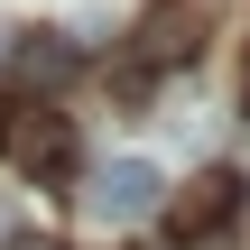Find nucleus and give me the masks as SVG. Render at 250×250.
<instances>
[{
  "instance_id": "nucleus-1",
  "label": "nucleus",
  "mask_w": 250,
  "mask_h": 250,
  "mask_svg": "<svg viewBox=\"0 0 250 250\" xmlns=\"http://www.w3.org/2000/svg\"><path fill=\"white\" fill-rule=\"evenodd\" d=\"M204 28H213L204 0H148L139 28H130V65H148V74H158V65H195Z\"/></svg>"
},
{
  "instance_id": "nucleus-2",
  "label": "nucleus",
  "mask_w": 250,
  "mask_h": 250,
  "mask_svg": "<svg viewBox=\"0 0 250 250\" xmlns=\"http://www.w3.org/2000/svg\"><path fill=\"white\" fill-rule=\"evenodd\" d=\"M0 148L28 167V176H74V130H65V111H46V102H9V121H0Z\"/></svg>"
},
{
  "instance_id": "nucleus-3",
  "label": "nucleus",
  "mask_w": 250,
  "mask_h": 250,
  "mask_svg": "<svg viewBox=\"0 0 250 250\" xmlns=\"http://www.w3.org/2000/svg\"><path fill=\"white\" fill-rule=\"evenodd\" d=\"M158 195H167V176H158L148 158H111V167H93L83 213H93V223H139V213H158Z\"/></svg>"
},
{
  "instance_id": "nucleus-4",
  "label": "nucleus",
  "mask_w": 250,
  "mask_h": 250,
  "mask_svg": "<svg viewBox=\"0 0 250 250\" xmlns=\"http://www.w3.org/2000/svg\"><path fill=\"white\" fill-rule=\"evenodd\" d=\"M241 213V176L232 167H213V176H195L186 195H176V232H223Z\"/></svg>"
},
{
  "instance_id": "nucleus-5",
  "label": "nucleus",
  "mask_w": 250,
  "mask_h": 250,
  "mask_svg": "<svg viewBox=\"0 0 250 250\" xmlns=\"http://www.w3.org/2000/svg\"><path fill=\"white\" fill-rule=\"evenodd\" d=\"M19 74H28V83H65V74H74V46H65L56 28H37V37H19Z\"/></svg>"
},
{
  "instance_id": "nucleus-6",
  "label": "nucleus",
  "mask_w": 250,
  "mask_h": 250,
  "mask_svg": "<svg viewBox=\"0 0 250 250\" xmlns=\"http://www.w3.org/2000/svg\"><path fill=\"white\" fill-rule=\"evenodd\" d=\"M19 250H56V241H19Z\"/></svg>"
},
{
  "instance_id": "nucleus-7",
  "label": "nucleus",
  "mask_w": 250,
  "mask_h": 250,
  "mask_svg": "<svg viewBox=\"0 0 250 250\" xmlns=\"http://www.w3.org/2000/svg\"><path fill=\"white\" fill-rule=\"evenodd\" d=\"M0 121H9V102H0Z\"/></svg>"
}]
</instances>
